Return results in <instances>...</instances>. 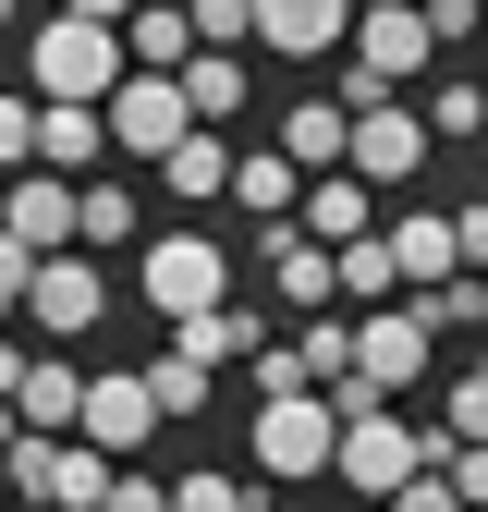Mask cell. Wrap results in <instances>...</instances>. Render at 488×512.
I'll use <instances>...</instances> for the list:
<instances>
[{
  "label": "cell",
  "instance_id": "5bb4252c",
  "mask_svg": "<svg viewBox=\"0 0 488 512\" xmlns=\"http://www.w3.org/2000/svg\"><path fill=\"white\" fill-rule=\"evenodd\" d=\"M0 232H13L25 256H74V183L13 171V196H0Z\"/></svg>",
  "mask_w": 488,
  "mask_h": 512
},
{
  "label": "cell",
  "instance_id": "7a4b0ae2",
  "mask_svg": "<svg viewBox=\"0 0 488 512\" xmlns=\"http://www.w3.org/2000/svg\"><path fill=\"white\" fill-rule=\"evenodd\" d=\"M427 366H440V342H427L403 305H366V317H342V378H354L366 403H403Z\"/></svg>",
  "mask_w": 488,
  "mask_h": 512
},
{
  "label": "cell",
  "instance_id": "1f68e13d",
  "mask_svg": "<svg viewBox=\"0 0 488 512\" xmlns=\"http://www.w3.org/2000/svg\"><path fill=\"white\" fill-rule=\"evenodd\" d=\"M98 512H159V476H135V464H110V488H98Z\"/></svg>",
  "mask_w": 488,
  "mask_h": 512
},
{
  "label": "cell",
  "instance_id": "ac0fdd59",
  "mask_svg": "<svg viewBox=\"0 0 488 512\" xmlns=\"http://www.w3.org/2000/svg\"><path fill=\"white\" fill-rule=\"evenodd\" d=\"M220 196L269 232V220H293V196H305V183H293V159H281V147H232V183H220Z\"/></svg>",
  "mask_w": 488,
  "mask_h": 512
},
{
  "label": "cell",
  "instance_id": "3957f363",
  "mask_svg": "<svg viewBox=\"0 0 488 512\" xmlns=\"http://www.w3.org/2000/svg\"><path fill=\"white\" fill-rule=\"evenodd\" d=\"M135 281H147V317H171V330H183V317L232 305V244H208V232H159Z\"/></svg>",
  "mask_w": 488,
  "mask_h": 512
},
{
  "label": "cell",
  "instance_id": "d6986e66",
  "mask_svg": "<svg viewBox=\"0 0 488 512\" xmlns=\"http://www.w3.org/2000/svg\"><path fill=\"white\" fill-rule=\"evenodd\" d=\"M171 98H183V122H196V135H220V122L244 110V61H232V49H196V61L171 74Z\"/></svg>",
  "mask_w": 488,
  "mask_h": 512
},
{
  "label": "cell",
  "instance_id": "ab89813d",
  "mask_svg": "<svg viewBox=\"0 0 488 512\" xmlns=\"http://www.w3.org/2000/svg\"><path fill=\"white\" fill-rule=\"evenodd\" d=\"M0 342H13V305H0Z\"/></svg>",
  "mask_w": 488,
  "mask_h": 512
},
{
  "label": "cell",
  "instance_id": "d6a6232c",
  "mask_svg": "<svg viewBox=\"0 0 488 512\" xmlns=\"http://www.w3.org/2000/svg\"><path fill=\"white\" fill-rule=\"evenodd\" d=\"M476 37V0H427V49H464Z\"/></svg>",
  "mask_w": 488,
  "mask_h": 512
},
{
  "label": "cell",
  "instance_id": "8d00e7d4",
  "mask_svg": "<svg viewBox=\"0 0 488 512\" xmlns=\"http://www.w3.org/2000/svg\"><path fill=\"white\" fill-rule=\"evenodd\" d=\"M13 378H25V342H0V403H13Z\"/></svg>",
  "mask_w": 488,
  "mask_h": 512
},
{
  "label": "cell",
  "instance_id": "9a60e30c",
  "mask_svg": "<svg viewBox=\"0 0 488 512\" xmlns=\"http://www.w3.org/2000/svg\"><path fill=\"white\" fill-rule=\"evenodd\" d=\"M74 403H86V366H74V354H25L13 427H25V439H74Z\"/></svg>",
  "mask_w": 488,
  "mask_h": 512
},
{
  "label": "cell",
  "instance_id": "2e32d148",
  "mask_svg": "<svg viewBox=\"0 0 488 512\" xmlns=\"http://www.w3.org/2000/svg\"><path fill=\"white\" fill-rule=\"evenodd\" d=\"M257 342H281V330H269L257 305H208V317H183V330H171V354L196 366V378H208V366H244Z\"/></svg>",
  "mask_w": 488,
  "mask_h": 512
},
{
  "label": "cell",
  "instance_id": "e575fe53",
  "mask_svg": "<svg viewBox=\"0 0 488 512\" xmlns=\"http://www.w3.org/2000/svg\"><path fill=\"white\" fill-rule=\"evenodd\" d=\"M49 13H74V25H122L135 0H49Z\"/></svg>",
  "mask_w": 488,
  "mask_h": 512
},
{
  "label": "cell",
  "instance_id": "30bf717a",
  "mask_svg": "<svg viewBox=\"0 0 488 512\" xmlns=\"http://www.w3.org/2000/svg\"><path fill=\"white\" fill-rule=\"evenodd\" d=\"M379 256H391V281H464L476 256H488V208H452V220H391L379 232Z\"/></svg>",
  "mask_w": 488,
  "mask_h": 512
},
{
  "label": "cell",
  "instance_id": "f35d334b",
  "mask_svg": "<svg viewBox=\"0 0 488 512\" xmlns=\"http://www.w3.org/2000/svg\"><path fill=\"white\" fill-rule=\"evenodd\" d=\"M13 439H25V427H13V403H0V452H13Z\"/></svg>",
  "mask_w": 488,
  "mask_h": 512
},
{
  "label": "cell",
  "instance_id": "52a82bcc",
  "mask_svg": "<svg viewBox=\"0 0 488 512\" xmlns=\"http://www.w3.org/2000/svg\"><path fill=\"white\" fill-rule=\"evenodd\" d=\"M342 49H354V74L379 86V98H403L427 61H440V49H427V13H415V0H366V13L342 25Z\"/></svg>",
  "mask_w": 488,
  "mask_h": 512
},
{
  "label": "cell",
  "instance_id": "83f0119b",
  "mask_svg": "<svg viewBox=\"0 0 488 512\" xmlns=\"http://www.w3.org/2000/svg\"><path fill=\"white\" fill-rule=\"evenodd\" d=\"M183 37H196V49H232V61H244V0H183Z\"/></svg>",
  "mask_w": 488,
  "mask_h": 512
},
{
  "label": "cell",
  "instance_id": "d4e9b609",
  "mask_svg": "<svg viewBox=\"0 0 488 512\" xmlns=\"http://www.w3.org/2000/svg\"><path fill=\"white\" fill-rule=\"evenodd\" d=\"M403 317H415L427 342H440V330H452V342H476V330H488V281L464 269V281H440V293H427V305H403Z\"/></svg>",
  "mask_w": 488,
  "mask_h": 512
},
{
  "label": "cell",
  "instance_id": "7402d4cb",
  "mask_svg": "<svg viewBox=\"0 0 488 512\" xmlns=\"http://www.w3.org/2000/svg\"><path fill=\"white\" fill-rule=\"evenodd\" d=\"M98 159H110L98 110H37V171H49V183H74V171H98Z\"/></svg>",
  "mask_w": 488,
  "mask_h": 512
},
{
  "label": "cell",
  "instance_id": "603a6c76",
  "mask_svg": "<svg viewBox=\"0 0 488 512\" xmlns=\"http://www.w3.org/2000/svg\"><path fill=\"white\" fill-rule=\"evenodd\" d=\"M220 183H232V147H220V135H183V147L159 159V196H183V208H208Z\"/></svg>",
  "mask_w": 488,
  "mask_h": 512
},
{
  "label": "cell",
  "instance_id": "836d02e7",
  "mask_svg": "<svg viewBox=\"0 0 488 512\" xmlns=\"http://www.w3.org/2000/svg\"><path fill=\"white\" fill-rule=\"evenodd\" d=\"M379 512H464V500H452V488H440V476H403V488H391V500H379Z\"/></svg>",
  "mask_w": 488,
  "mask_h": 512
},
{
  "label": "cell",
  "instance_id": "f1b7e54d",
  "mask_svg": "<svg viewBox=\"0 0 488 512\" xmlns=\"http://www.w3.org/2000/svg\"><path fill=\"white\" fill-rule=\"evenodd\" d=\"M476 122H488V98L452 74V86H440V110H427V147H440V135H452V147H476Z\"/></svg>",
  "mask_w": 488,
  "mask_h": 512
},
{
  "label": "cell",
  "instance_id": "8fae6325",
  "mask_svg": "<svg viewBox=\"0 0 488 512\" xmlns=\"http://www.w3.org/2000/svg\"><path fill=\"white\" fill-rule=\"evenodd\" d=\"M147 427H159V415H147V378H135V366H98V378H86V403H74V439H86L98 464H135V452H147Z\"/></svg>",
  "mask_w": 488,
  "mask_h": 512
},
{
  "label": "cell",
  "instance_id": "6da1fadb",
  "mask_svg": "<svg viewBox=\"0 0 488 512\" xmlns=\"http://www.w3.org/2000/svg\"><path fill=\"white\" fill-rule=\"evenodd\" d=\"M25 86H37V110H98V98L122 86V37H110V25H74V13H49V25L25 37Z\"/></svg>",
  "mask_w": 488,
  "mask_h": 512
},
{
  "label": "cell",
  "instance_id": "8992f818",
  "mask_svg": "<svg viewBox=\"0 0 488 512\" xmlns=\"http://www.w3.org/2000/svg\"><path fill=\"white\" fill-rule=\"evenodd\" d=\"M244 439H257V488H305V476H330V403L318 391H293V403H257V427H244Z\"/></svg>",
  "mask_w": 488,
  "mask_h": 512
},
{
  "label": "cell",
  "instance_id": "7c38bea8",
  "mask_svg": "<svg viewBox=\"0 0 488 512\" xmlns=\"http://www.w3.org/2000/svg\"><path fill=\"white\" fill-rule=\"evenodd\" d=\"M415 159H427V122H415L403 98H379V110L342 122V183H403Z\"/></svg>",
  "mask_w": 488,
  "mask_h": 512
},
{
  "label": "cell",
  "instance_id": "e0dca14e",
  "mask_svg": "<svg viewBox=\"0 0 488 512\" xmlns=\"http://www.w3.org/2000/svg\"><path fill=\"white\" fill-rule=\"evenodd\" d=\"M257 256H269V293H281V305L330 317V244H305L293 220H269V232H257Z\"/></svg>",
  "mask_w": 488,
  "mask_h": 512
},
{
  "label": "cell",
  "instance_id": "4fadbf2b",
  "mask_svg": "<svg viewBox=\"0 0 488 512\" xmlns=\"http://www.w3.org/2000/svg\"><path fill=\"white\" fill-rule=\"evenodd\" d=\"M342 25H354V0H244V37L281 61H342Z\"/></svg>",
  "mask_w": 488,
  "mask_h": 512
},
{
  "label": "cell",
  "instance_id": "ffe728a7",
  "mask_svg": "<svg viewBox=\"0 0 488 512\" xmlns=\"http://www.w3.org/2000/svg\"><path fill=\"white\" fill-rule=\"evenodd\" d=\"M293 232H305V244H366V183L318 171V183L293 196Z\"/></svg>",
  "mask_w": 488,
  "mask_h": 512
},
{
  "label": "cell",
  "instance_id": "cb8c5ba5",
  "mask_svg": "<svg viewBox=\"0 0 488 512\" xmlns=\"http://www.w3.org/2000/svg\"><path fill=\"white\" fill-rule=\"evenodd\" d=\"M86 244H135V183H74V256Z\"/></svg>",
  "mask_w": 488,
  "mask_h": 512
},
{
  "label": "cell",
  "instance_id": "d590c367",
  "mask_svg": "<svg viewBox=\"0 0 488 512\" xmlns=\"http://www.w3.org/2000/svg\"><path fill=\"white\" fill-rule=\"evenodd\" d=\"M25 269H37V256H25L13 232H0V305H13V293H25Z\"/></svg>",
  "mask_w": 488,
  "mask_h": 512
},
{
  "label": "cell",
  "instance_id": "b9f144b4",
  "mask_svg": "<svg viewBox=\"0 0 488 512\" xmlns=\"http://www.w3.org/2000/svg\"><path fill=\"white\" fill-rule=\"evenodd\" d=\"M415 13H427V0H415Z\"/></svg>",
  "mask_w": 488,
  "mask_h": 512
},
{
  "label": "cell",
  "instance_id": "44dd1931",
  "mask_svg": "<svg viewBox=\"0 0 488 512\" xmlns=\"http://www.w3.org/2000/svg\"><path fill=\"white\" fill-rule=\"evenodd\" d=\"M281 159H293V183L342 171V110H330V98H293V110H281Z\"/></svg>",
  "mask_w": 488,
  "mask_h": 512
},
{
  "label": "cell",
  "instance_id": "484cf974",
  "mask_svg": "<svg viewBox=\"0 0 488 512\" xmlns=\"http://www.w3.org/2000/svg\"><path fill=\"white\" fill-rule=\"evenodd\" d=\"M135 378H147V415H208V378L183 366V354H147Z\"/></svg>",
  "mask_w": 488,
  "mask_h": 512
},
{
  "label": "cell",
  "instance_id": "ba28073f",
  "mask_svg": "<svg viewBox=\"0 0 488 512\" xmlns=\"http://www.w3.org/2000/svg\"><path fill=\"white\" fill-rule=\"evenodd\" d=\"M98 135H110V159H171L183 135H196V122H183V98H171V74H122L110 98H98Z\"/></svg>",
  "mask_w": 488,
  "mask_h": 512
},
{
  "label": "cell",
  "instance_id": "4316f807",
  "mask_svg": "<svg viewBox=\"0 0 488 512\" xmlns=\"http://www.w3.org/2000/svg\"><path fill=\"white\" fill-rule=\"evenodd\" d=\"M159 512H257V488H244V476H183V488H159Z\"/></svg>",
  "mask_w": 488,
  "mask_h": 512
},
{
  "label": "cell",
  "instance_id": "f546056e",
  "mask_svg": "<svg viewBox=\"0 0 488 512\" xmlns=\"http://www.w3.org/2000/svg\"><path fill=\"white\" fill-rule=\"evenodd\" d=\"M37 171V98H0V183Z\"/></svg>",
  "mask_w": 488,
  "mask_h": 512
},
{
  "label": "cell",
  "instance_id": "5b68a950",
  "mask_svg": "<svg viewBox=\"0 0 488 512\" xmlns=\"http://www.w3.org/2000/svg\"><path fill=\"white\" fill-rule=\"evenodd\" d=\"M330 476H342L354 500H391L403 476H427V427H403L391 403H379V415H354V427L330 439Z\"/></svg>",
  "mask_w": 488,
  "mask_h": 512
},
{
  "label": "cell",
  "instance_id": "60d3db41",
  "mask_svg": "<svg viewBox=\"0 0 488 512\" xmlns=\"http://www.w3.org/2000/svg\"><path fill=\"white\" fill-rule=\"evenodd\" d=\"M0 500H13V488H0Z\"/></svg>",
  "mask_w": 488,
  "mask_h": 512
},
{
  "label": "cell",
  "instance_id": "9c48e42d",
  "mask_svg": "<svg viewBox=\"0 0 488 512\" xmlns=\"http://www.w3.org/2000/svg\"><path fill=\"white\" fill-rule=\"evenodd\" d=\"M0 488H25L37 512H98L110 464L86 452V439H13V452H0Z\"/></svg>",
  "mask_w": 488,
  "mask_h": 512
},
{
  "label": "cell",
  "instance_id": "74e56055",
  "mask_svg": "<svg viewBox=\"0 0 488 512\" xmlns=\"http://www.w3.org/2000/svg\"><path fill=\"white\" fill-rule=\"evenodd\" d=\"M13 25H25V0H0V37H13Z\"/></svg>",
  "mask_w": 488,
  "mask_h": 512
},
{
  "label": "cell",
  "instance_id": "4dcf8cb0",
  "mask_svg": "<svg viewBox=\"0 0 488 512\" xmlns=\"http://www.w3.org/2000/svg\"><path fill=\"white\" fill-rule=\"evenodd\" d=\"M244 366H257V403H293V391H305V354H293V342H257Z\"/></svg>",
  "mask_w": 488,
  "mask_h": 512
},
{
  "label": "cell",
  "instance_id": "277c9868",
  "mask_svg": "<svg viewBox=\"0 0 488 512\" xmlns=\"http://www.w3.org/2000/svg\"><path fill=\"white\" fill-rule=\"evenodd\" d=\"M13 305H25V330H37V342H86L98 317H110V269H98V256H37Z\"/></svg>",
  "mask_w": 488,
  "mask_h": 512
}]
</instances>
